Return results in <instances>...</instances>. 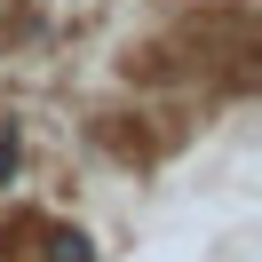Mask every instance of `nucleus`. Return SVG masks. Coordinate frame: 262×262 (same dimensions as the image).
Listing matches in <instances>:
<instances>
[{
  "instance_id": "nucleus-1",
  "label": "nucleus",
  "mask_w": 262,
  "mask_h": 262,
  "mask_svg": "<svg viewBox=\"0 0 262 262\" xmlns=\"http://www.w3.org/2000/svg\"><path fill=\"white\" fill-rule=\"evenodd\" d=\"M56 262H96V254H88L80 230H56Z\"/></svg>"
},
{
  "instance_id": "nucleus-2",
  "label": "nucleus",
  "mask_w": 262,
  "mask_h": 262,
  "mask_svg": "<svg viewBox=\"0 0 262 262\" xmlns=\"http://www.w3.org/2000/svg\"><path fill=\"white\" fill-rule=\"evenodd\" d=\"M8 175H16V127L0 135V183H8Z\"/></svg>"
}]
</instances>
